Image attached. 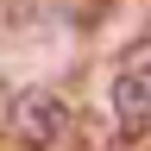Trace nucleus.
<instances>
[{
	"label": "nucleus",
	"mask_w": 151,
	"mask_h": 151,
	"mask_svg": "<svg viewBox=\"0 0 151 151\" xmlns=\"http://www.w3.org/2000/svg\"><path fill=\"white\" fill-rule=\"evenodd\" d=\"M6 101H13V94H6V82H0V120H6Z\"/></svg>",
	"instance_id": "7ed1b4c3"
},
{
	"label": "nucleus",
	"mask_w": 151,
	"mask_h": 151,
	"mask_svg": "<svg viewBox=\"0 0 151 151\" xmlns=\"http://www.w3.org/2000/svg\"><path fill=\"white\" fill-rule=\"evenodd\" d=\"M6 126L19 132L25 151H57L69 139V107L57 101L50 88H25L19 101H6Z\"/></svg>",
	"instance_id": "f257e3e1"
},
{
	"label": "nucleus",
	"mask_w": 151,
	"mask_h": 151,
	"mask_svg": "<svg viewBox=\"0 0 151 151\" xmlns=\"http://www.w3.org/2000/svg\"><path fill=\"white\" fill-rule=\"evenodd\" d=\"M113 113L120 126H151V44H132L120 57V76H113Z\"/></svg>",
	"instance_id": "f03ea898"
}]
</instances>
